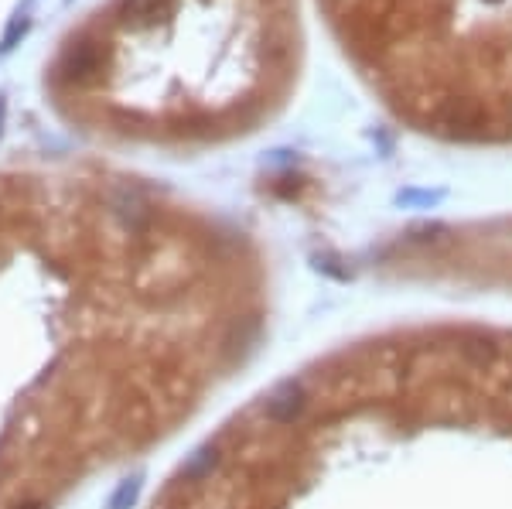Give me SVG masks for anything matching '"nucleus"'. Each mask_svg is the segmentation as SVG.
<instances>
[{
    "label": "nucleus",
    "mask_w": 512,
    "mask_h": 509,
    "mask_svg": "<svg viewBox=\"0 0 512 509\" xmlns=\"http://www.w3.org/2000/svg\"><path fill=\"white\" fill-rule=\"evenodd\" d=\"M335 21L342 24L345 41L362 62L386 72L393 82L407 79V93L417 82H427L437 72L444 76L458 41L465 59L458 72H472L485 18L489 45L495 48L499 72L502 48H512V0H325Z\"/></svg>",
    "instance_id": "f257e3e1"
},
{
    "label": "nucleus",
    "mask_w": 512,
    "mask_h": 509,
    "mask_svg": "<svg viewBox=\"0 0 512 509\" xmlns=\"http://www.w3.org/2000/svg\"><path fill=\"white\" fill-rule=\"evenodd\" d=\"M301 410H304V390H301V383H294V380L280 383L267 400V417L277 424H291Z\"/></svg>",
    "instance_id": "f03ea898"
},
{
    "label": "nucleus",
    "mask_w": 512,
    "mask_h": 509,
    "mask_svg": "<svg viewBox=\"0 0 512 509\" xmlns=\"http://www.w3.org/2000/svg\"><path fill=\"white\" fill-rule=\"evenodd\" d=\"M216 462H219V451L216 448H202L192 462L185 465V479H202V475H209L212 469H216Z\"/></svg>",
    "instance_id": "7ed1b4c3"
},
{
    "label": "nucleus",
    "mask_w": 512,
    "mask_h": 509,
    "mask_svg": "<svg viewBox=\"0 0 512 509\" xmlns=\"http://www.w3.org/2000/svg\"><path fill=\"white\" fill-rule=\"evenodd\" d=\"M461 356L465 359H475V363H492L495 359V346L489 339H472L461 346Z\"/></svg>",
    "instance_id": "20e7f679"
},
{
    "label": "nucleus",
    "mask_w": 512,
    "mask_h": 509,
    "mask_svg": "<svg viewBox=\"0 0 512 509\" xmlns=\"http://www.w3.org/2000/svg\"><path fill=\"white\" fill-rule=\"evenodd\" d=\"M137 492H140V482H137V479H134V482H123L120 492L113 496L110 509H127V503H134V499H137Z\"/></svg>",
    "instance_id": "39448f33"
},
{
    "label": "nucleus",
    "mask_w": 512,
    "mask_h": 509,
    "mask_svg": "<svg viewBox=\"0 0 512 509\" xmlns=\"http://www.w3.org/2000/svg\"><path fill=\"white\" fill-rule=\"evenodd\" d=\"M18 509H41V506H35V503H28V506H18Z\"/></svg>",
    "instance_id": "423d86ee"
}]
</instances>
